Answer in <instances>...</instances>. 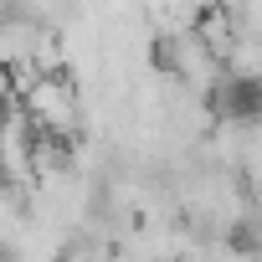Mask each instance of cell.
<instances>
[{
    "mask_svg": "<svg viewBox=\"0 0 262 262\" xmlns=\"http://www.w3.org/2000/svg\"><path fill=\"white\" fill-rule=\"evenodd\" d=\"M31 123H47L52 134H72L77 128V103H72V88L62 77H36L26 93H21Z\"/></svg>",
    "mask_w": 262,
    "mask_h": 262,
    "instance_id": "1",
    "label": "cell"
},
{
    "mask_svg": "<svg viewBox=\"0 0 262 262\" xmlns=\"http://www.w3.org/2000/svg\"><path fill=\"white\" fill-rule=\"evenodd\" d=\"M221 62L236 72V82H262V41L236 36V41H231V52H226Z\"/></svg>",
    "mask_w": 262,
    "mask_h": 262,
    "instance_id": "2",
    "label": "cell"
}]
</instances>
